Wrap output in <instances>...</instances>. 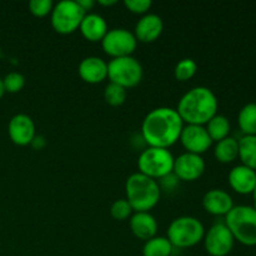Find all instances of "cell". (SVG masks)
<instances>
[{"mask_svg": "<svg viewBox=\"0 0 256 256\" xmlns=\"http://www.w3.org/2000/svg\"><path fill=\"white\" fill-rule=\"evenodd\" d=\"M184 122L176 109L160 106L150 110L142 122V134L149 146L168 149L179 140Z\"/></svg>", "mask_w": 256, "mask_h": 256, "instance_id": "cell-1", "label": "cell"}, {"mask_svg": "<svg viewBox=\"0 0 256 256\" xmlns=\"http://www.w3.org/2000/svg\"><path fill=\"white\" fill-rule=\"evenodd\" d=\"M218 98L212 89L195 86L180 98L176 112L186 124L205 125L218 114Z\"/></svg>", "mask_w": 256, "mask_h": 256, "instance_id": "cell-2", "label": "cell"}, {"mask_svg": "<svg viewBox=\"0 0 256 256\" xmlns=\"http://www.w3.org/2000/svg\"><path fill=\"white\" fill-rule=\"evenodd\" d=\"M125 194L134 212H149L159 202L162 189L156 180L136 172L126 179Z\"/></svg>", "mask_w": 256, "mask_h": 256, "instance_id": "cell-3", "label": "cell"}, {"mask_svg": "<svg viewBox=\"0 0 256 256\" xmlns=\"http://www.w3.org/2000/svg\"><path fill=\"white\" fill-rule=\"evenodd\" d=\"M225 225L235 240L246 246L256 245V209L250 205H238L225 215Z\"/></svg>", "mask_w": 256, "mask_h": 256, "instance_id": "cell-4", "label": "cell"}, {"mask_svg": "<svg viewBox=\"0 0 256 256\" xmlns=\"http://www.w3.org/2000/svg\"><path fill=\"white\" fill-rule=\"evenodd\" d=\"M205 235V228L198 218L179 216L170 222L168 239L174 248H192L199 244Z\"/></svg>", "mask_w": 256, "mask_h": 256, "instance_id": "cell-5", "label": "cell"}, {"mask_svg": "<svg viewBox=\"0 0 256 256\" xmlns=\"http://www.w3.org/2000/svg\"><path fill=\"white\" fill-rule=\"evenodd\" d=\"M174 159L170 150L165 148L149 146L142 150L138 158L139 172L152 179H162L172 172Z\"/></svg>", "mask_w": 256, "mask_h": 256, "instance_id": "cell-6", "label": "cell"}, {"mask_svg": "<svg viewBox=\"0 0 256 256\" xmlns=\"http://www.w3.org/2000/svg\"><path fill=\"white\" fill-rule=\"evenodd\" d=\"M142 65L132 55L112 58L108 62V78L110 82L122 85L125 89L139 84L142 79Z\"/></svg>", "mask_w": 256, "mask_h": 256, "instance_id": "cell-7", "label": "cell"}, {"mask_svg": "<svg viewBox=\"0 0 256 256\" xmlns=\"http://www.w3.org/2000/svg\"><path fill=\"white\" fill-rule=\"evenodd\" d=\"M52 25L59 34H72L79 29L86 12L76 0H62L54 4L52 10Z\"/></svg>", "mask_w": 256, "mask_h": 256, "instance_id": "cell-8", "label": "cell"}, {"mask_svg": "<svg viewBox=\"0 0 256 256\" xmlns=\"http://www.w3.org/2000/svg\"><path fill=\"white\" fill-rule=\"evenodd\" d=\"M102 50L112 58L130 56L138 46L134 32L124 28L109 29L102 40Z\"/></svg>", "mask_w": 256, "mask_h": 256, "instance_id": "cell-9", "label": "cell"}, {"mask_svg": "<svg viewBox=\"0 0 256 256\" xmlns=\"http://www.w3.org/2000/svg\"><path fill=\"white\" fill-rule=\"evenodd\" d=\"M204 246L210 256H226L234 248L235 239L225 222H216L204 235Z\"/></svg>", "mask_w": 256, "mask_h": 256, "instance_id": "cell-10", "label": "cell"}, {"mask_svg": "<svg viewBox=\"0 0 256 256\" xmlns=\"http://www.w3.org/2000/svg\"><path fill=\"white\" fill-rule=\"evenodd\" d=\"M205 172V160L202 155L185 152L174 159L172 172L182 182H194Z\"/></svg>", "mask_w": 256, "mask_h": 256, "instance_id": "cell-11", "label": "cell"}, {"mask_svg": "<svg viewBox=\"0 0 256 256\" xmlns=\"http://www.w3.org/2000/svg\"><path fill=\"white\" fill-rule=\"evenodd\" d=\"M8 134L10 140L19 146L32 144V139L36 135L35 122L28 114L19 112L15 114L8 124Z\"/></svg>", "mask_w": 256, "mask_h": 256, "instance_id": "cell-12", "label": "cell"}, {"mask_svg": "<svg viewBox=\"0 0 256 256\" xmlns=\"http://www.w3.org/2000/svg\"><path fill=\"white\" fill-rule=\"evenodd\" d=\"M179 140L186 152L202 155L212 145V138L204 125L186 124L182 126Z\"/></svg>", "mask_w": 256, "mask_h": 256, "instance_id": "cell-13", "label": "cell"}, {"mask_svg": "<svg viewBox=\"0 0 256 256\" xmlns=\"http://www.w3.org/2000/svg\"><path fill=\"white\" fill-rule=\"evenodd\" d=\"M164 22L155 12H146L138 20L134 29L136 40L142 42H152L162 35Z\"/></svg>", "mask_w": 256, "mask_h": 256, "instance_id": "cell-14", "label": "cell"}, {"mask_svg": "<svg viewBox=\"0 0 256 256\" xmlns=\"http://www.w3.org/2000/svg\"><path fill=\"white\" fill-rule=\"evenodd\" d=\"M228 180L230 186L238 194H252L256 188V172L242 164L236 165L230 170Z\"/></svg>", "mask_w": 256, "mask_h": 256, "instance_id": "cell-15", "label": "cell"}, {"mask_svg": "<svg viewBox=\"0 0 256 256\" xmlns=\"http://www.w3.org/2000/svg\"><path fill=\"white\" fill-rule=\"evenodd\" d=\"M78 72L84 82L98 84L108 78V62L99 56H86L80 62Z\"/></svg>", "mask_w": 256, "mask_h": 256, "instance_id": "cell-16", "label": "cell"}, {"mask_svg": "<svg viewBox=\"0 0 256 256\" xmlns=\"http://www.w3.org/2000/svg\"><path fill=\"white\" fill-rule=\"evenodd\" d=\"M202 206L209 214L226 215L234 208V202L225 190L212 189L202 196Z\"/></svg>", "mask_w": 256, "mask_h": 256, "instance_id": "cell-17", "label": "cell"}, {"mask_svg": "<svg viewBox=\"0 0 256 256\" xmlns=\"http://www.w3.org/2000/svg\"><path fill=\"white\" fill-rule=\"evenodd\" d=\"M130 229L132 234L142 240H149L156 236L158 222L149 212H135L130 216Z\"/></svg>", "mask_w": 256, "mask_h": 256, "instance_id": "cell-18", "label": "cell"}, {"mask_svg": "<svg viewBox=\"0 0 256 256\" xmlns=\"http://www.w3.org/2000/svg\"><path fill=\"white\" fill-rule=\"evenodd\" d=\"M82 36L90 42H102L108 32V22L98 12H86L79 26Z\"/></svg>", "mask_w": 256, "mask_h": 256, "instance_id": "cell-19", "label": "cell"}, {"mask_svg": "<svg viewBox=\"0 0 256 256\" xmlns=\"http://www.w3.org/2000/svg\"><path fill=\"white\" fill-rule=\"evenodd\" d=\"M214 155L220 162H232L236 158H239V142L232 136L220 140L215 145Z\"/></svg>", "mask_w": 256, "mask_h": 256, "instance_id": "cell-20", "label": "cell"}, {"mask_svg": "<svg viewBox=\"0 0 256 256\" xmlns=\"http://www.w3.org/2000/svg\"><path fill=\"white\" fill-rule=\"evenodd\" d=\"M238 142H239V158L242 165L256 170V135H244Z\"/></svg>", "mask_w": 256, "mask_h": 256, "instance_id": "cell-21", "label": "cell"}, {"mask_svg": "<svg viewBox=\"0 0 256 256\" xmlns=\"http://www.w3.org/2000/svg\"><path fill=\"white\" fill-rule=\"evenodd\" d=\"M172 246L166 236H154L146 240L142 246V256H172Z\"/></svg>", "mask_w": 256, "mask_h": 256, "instance_id": "cell-22", "label": "cell"}, {"mask_svg": "<svg viewBox=\"0 0 256 256\" xmlns=\"http://www.w3.org/2000/svg\"><path fill=\"white\" fill-rule=\"evenodd\" d=\"M206 132L212 142H220L229 136L230 122L225 115L216 114L206 122Z\"/></svg>", "mask_w": 256, "mask_h": 256, "instance_id": "cell-23", "label": "cell"}, {"mask_svg": "<svg viewBox=\"0 0 256 256\" xmlns=\"http://www.w3.org/2000/svg\"><path fill=\"white\" fill-rule=\"evenodd\" d=\"M238 122L244 135H256V102H249L242 108Z\"/></svg>", "mask_w": 256, "mask_h": 256, "instance_id": "cell-24", "label": "cell"}, {"mask_svg": "<svg viewBox=\"0 0 256 256\" xmlns=\"http://www.w3.org/2000/svg\"><path fill=\"white\" fill-rule=\"evenodd\" d=\"M126 89L119 84H115V82H110L105 86L104 99L112 106H120L122 104H124L125 100H126Z\"/></svg>", "mask_w": 256, "mask_h": 256, "instance_id": "cell-25", "label": "cell"}, {"mask_svg": "<svg viewBox=\"0 0 256 256\" xmlns=\"http://www.w3.org/2000/svg\"><path fill=\"white\" fill-rule=\"evenodd\" d=\"M198 72V64L194 59L192 58H185L182 59L174 69V75L179 82H186V80L192 79Z\"/></svg>", "mask_w": 256, "mask_h": 256, "instance_id": "cell-26", "label": "cell"}, {"mask_svg": "<svg viewBox=\"0 0 256 256\" xmlns=\"http://www.w3.org/2000/svg\"><path fill=\"white\" fill-rule=\"evenodd\" d=\"M5 92H19L25 86V76L19 72H12L6 74L2 79Z\"/></svg>", "mask_w": 256, "mask_h": 256, "instance_id": "cell-27", "label": "cell"}, {"mask_svg": "<svg viewBox=\"0 0 256 256\" xmlns=\"http://www.w3.org/2000/svg\"><path fill=\"white\" fill-rule=\"evenodd\" d=\"M132 208L126 199H118L110 206V214L115 220H125L132 215Z\"/></svg>", "mask_w": 256, "mask_h": 256, "instance_id": "cell-28", "label": "cell"}, {"mask_svg": "<svg viewBox=\"0 0 256 256\" xmlns=\"http://www.w3.org/2000/svg\"><path fill=\"white\" fill-rule=\"evenodd\" d=\"M54 8V2L52 0H30L29 2V10L35 16H45L50 14Z\"/></svg>", "mask_w": 256, "mask_h": 256, "instance_id": "cell-29", "label": "cell"}, {"mask_svg": "<svg viewBox=\"0 0 256 256\" xmlns=\"http://www.w3.org/2000/svg\"><path fill=\"white\" fill-rule=\"evenodd\" d=\"M125 6L135 14H146L148 10L152 8V0H125Z\"/></svg>", "mask_w": 256, "mask_h": 256, "instance_id": "cell-30", "label": "cell"}, {"mask_svg": "<svg viewBox=\"0 0 256 256\" xmlns=\"http://www.w3.org/2000/svg\"><path fill=\"white\" fill-rule=\"evenodd\" d=\"M32 145L35 148V149L40 150L46 145V142H45V138L42 135H35V138L32 139Z\"/></svg>", "mask_w": 256, "mask_h": 256, "instance_id": "cell-31", "label": "cell"}, {"mask_svg": "<svg viewBox=\"0 0 256 256\" xmlns=\"http://www.w3.org/2000/svg\"><path fill=\"white\" fill-rule=\"evenodd\" d=\"M76 2H79V5L82 8V9H84L85 12H88L89 10H92L95 5L94 0H76Z\"/></svg>", "mask_w": 256, "mask_h": 256, "instance_id": "cell-32", "label": "cell"}, {"mask_svg": "<svg viewBox=\"0 0 256 256\" xmlns=\"http://www.w3.org/2000/svg\"><path fill=\"white\" fill-rule=\"evenodd\" d=\"M99 2L100 5H105V6H110V5H114V4H116V0H99Z\"/></svg>", "mask_w": 256, "mask_h": 256, "instance_id": "cell-33", "label": "cell"}, {"mask_svg": "<svg viewBox=\"0 0 256 256\" xmlns=\"http://www.w3.org/2000/svg\"><path fill=\"white\" fill-rule=\"evenodd\" d=\"M5 94V89H4V84H2V79L0 78V98H2V95Z\"/></svg>", "mask_w": 256, "mask_h": 256, "instance_id": "cell-34", "label": "cell"}, {"mask_svg": "<svg viewBox=\"0 0 256 256\" xmlns=\"http://www.w3.org/2000/svg\"><path fill=\"white\" fill-rule=\"evenodd\" d=\"M252 198H254V208L256 209V188H255L254 192H252Z\"/></svg>", "mask_w": 256, "mask_h": 256, "instance_id": "cell-35", "label": "cell"}]
</instances>
